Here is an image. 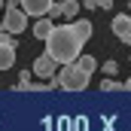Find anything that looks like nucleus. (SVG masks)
<instances>
[{"label":"nucleus","instance_id":"nucleus-1","mask_svg":"<svg viewBox=\"0 0 131 131\" xmlns=\"http://www.w3.org/2000/svg\"><path fill=\"white\" fill-rule=\"evenodd\" d=\"M82 46H85V40H82V34L76 31L73 25H55V31L49 34V40H46V52H49L61 67L73 64V61L79 58Z\"/></svg>","mask_w":131,"mask_h":131},{"label":"nucleus","instance_id":"nucleus-2","mask_svg":"<svg viewBox=\"0 0 131 131\" xmlns=\"http://www.w3.org/2000/svg\"><path fill=\"white\" fill-rule=\"evenodd\" d=\"M89 79H92V73H85L82 67L73 61V64H64V67H61V70L49 79V85H52V89L61 85L64 92H82V89L89 85Z\"/></svg>","mask_w":131,"mask_h":131},{"label":"nucleus","instance_id":"nucleus-3","mask_svg":"<svg viewBox=\"0 0 131 131\" xmlns=\"http://www.w3.org/2000/svg\"><path fill=\"white\" fill-rule=\"evenodd\" d=\"M28 18H31V15H28L21 6H9V9H6V15H3V28H6L9 34H15V37H18V34L28 28Z\"/></svg>","mask_w":131,"mask_h":131},{"label":"nucleus","instance_id":"nucleus-4","mask_svg":"<svg viewBox=\"0 0 131 131\" xmlns=\"http://www.w3.org/2000/svg\"><path fill=\"white\" fill-rule=\"evenodd\" d=\"M31 70H34V76H40V79H52V76L61 70V64H58V61H55L49 52H43V55L34 61V67H31Z\"/></svg>","mask_w":131,"mask_h":131},{"label":"nucleus","instance_id":"nucleus-5","mask_svg":"<svg viewBox=\"0 0 131 131\" xmlns=\"http://www.w3.org/2000/svg\"><path fill=\"white\" fill-rule=\"evenodd\" d=\"M52 3H55V0H21V9H25L31 18H43V15H49Z\"/></svg>","mask_w":131,"mask_h":131},{"label":"nucleus","instance_id":"nucleus-6","mask_svg":"<svg viewBox=\"0 0 131 131\" xmlns=\"http://www.w3.org/2000/svg\"><path fill=\"white\" fill-rule=\"evenodd\" d=\"M52 31H55V21H52L49 15H43V18H37V21H34V37H37V40H43V43H46Z\"/></svg>","mask_w":131,"mask_h":131},{"label":"nucleus","instance_id":"nucleus-7","mask_svg":"<svg viewBox=\"0 0 131 131\" xmlns=\"http://www.w3.org/2000/svg\"><path fill=\"white\" fill-rule=\"evenodd\" d=\"M15 43H3L0 46V70H9V67L15 64Z\"/></svg>","mask_w":131,"mask_h":131},{"label":"nucleus","instance_id":"nucleus-8","mask_svg":"<svg viewBox=\"0 0 131 131\" xmlns=\"http://www.w3.org/2000/svg\"><path fill=\"white\" fill-rule=\"evenodd\" d=\"M79 6H82L79 0H61V9H64V18H67V21H73V18L79 15Z\"/></svg>","mask_w":131,"mask_h":131},{"label":"nucleus","instance_id":"nucleus-9","mask_svg":"<svg viewBox=\"0 0 131 131\" xmlns=\"http://www.w3.org/2000/svg\"><path fill=\"white\" fill-rule=\"evenodd\" d=\"M76 64L82 67L85 73H95V70H98V58H92V55H79V58H76Z\"/></svg>","mask_w":131,"mask_h":131},{"label":"nucleus","instance_id":"nucleus-10","mask_svg":"<svg viewBox=\"0 0 131 131\" xmlns=\"http://www.w3.org/2000/svg\"><path fill=\"white\" fill-rule=\"evenodd\" d=\"M34 70H21V73H18V89H21V92H34Z\"/></svg>","mask_w":131,"mask_h":131},{"label":"nucleus","instance_id":"nucleus-11","mask_svg":"<svg viewBox=\"0 0 131 131\" xmlns=\"http://www.w3.org/2000/svg\"><path fill=\"white\" fill-rule=\"evenodd\" d=\"M119 89H125V82H116L113 76H107V79L101 82V92H119Z\"/></svg>","mask_w":131,"mask_h":131},{"label":"nucleus","instance_id":"nucleus-12","mask_svg":"<svg viewBox=\"0 0 131 131\" xmlns=\"http://www.w3.org/2000/svg\"><path fill=\"white\" fill-rule=\"evenodd\" d=\"M49 18H52V21H58V18H64V9H61V3H58V0L52 3V9H49Z\"/></svg>","mask_w":131,"mask_h":131},{"label":"nucleus","instance_id":"nucleus-13","mask_svg":"<svg viewBox=\"0 0 131 131\" xmlns=\"http://www.w3.org/2000/svg\"><path fill=\"white\" fill-rule=\"evenodd\" d=\"M12 37H15V34H9L6 28H3V25H0V46H3V43H15Z\"/></svg>","mask_w":131,"mask_h":131},{"label":"nucleus","instance_id":"nucleus-14","mask_svg":"<svg viewBox=\"0 0 131 131\" xmlns=\"http://www.w3.org/2000/svg\"><path fill=\"white\" fill-rule=\"evenodd\" d=\"M116 70H119V64H116L113 58H110V61H104V73H107V76H113Z\"/></svg>","mask_w":131,"mask_h":131},{"label":"nucleus","instance_id":"nucleus-15","mask_svg":"<svg viewBox=\"0 0 131 131\" xmlns=\"http://www.w3.org/2000/svg\"><path fill=\"white\" fill-rule=\"evenodd\" d=\"M82 6L85 9H98V0H82Z\"/></svg>","mask_w":131,"mask_h":131},{"label":"nucleus","instance_id":"nucleus-16","mask_svg":"<svg viewBox=\"0 0 131 131\" xmlns=\"http://www.w3.org/2000/svg\"><path fill=\"white\" fill-rule=\"evenodd\" d=\"M113 6V0H98V9H110Z\"/></svg>","mask_w":131,"mask_h":131},{"label":"nucleus","instance_id":"nucleus-17","mask_svg":"<svg viewBox=\"0 0 131 131\" xmlns=\"http://www.w3.org/2000/svg\"><path fill=\"white\" fill-rule=\"evenodd\" d=\"M122 43H125V46H131V31L125 34V40H122Z\"/></svg>","mask_w":131,"mask_h":131},{"label":"nucleus","instance_id":"nucleus-18","mask_svg":"<svg viewBox=\"0 0 131 131\" xmlns=\"http://www.w3.org/2000/svg\"><path fill=\"white\" fill-rule=\"evenodd\" d=\"M6 3H9V6H21V0H6Z\"/></svg>","mask_w":131,"mask_h":131},{"label":"nucleus","instance_id":"nucleus-19","mask_svg":"<svg viewBox=\"0 0 131 131\" xmlns=\"http://www.w3.org/2000/svg\"><path fill=\"white\" fill-rule=\"evenodd\" d=\"M125 89H128V92H131V79H128V82H125Z\"/></svg>","mask_w":131,"mask_h":131},{"label":"nucleus","instance_id":"nucleus-20","mask_svg":"<svg viewBox=\"0 0 131 131\" xmlns=\"http://www.w3.org/2000/svg\"><path fill=\"white\" fill-rule=\"evenodd\" d=\"M0 9H3V0H0Z\"/></svg>","mask_w":131,"mask_h":131}]
</instances>
